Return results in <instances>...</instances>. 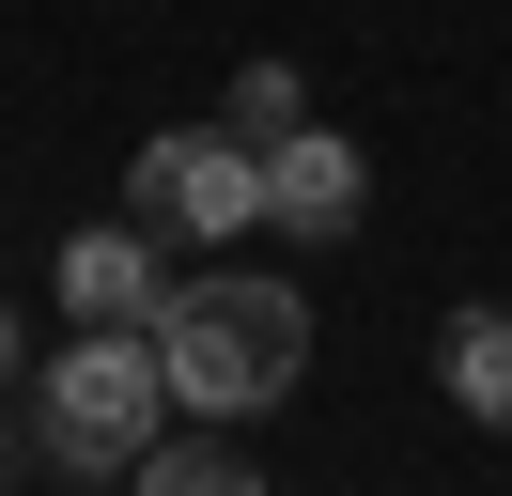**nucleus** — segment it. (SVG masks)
<instances>
[{"label": "nucleus", "mask_w": 512, "mask_h": 496, "mask_svg": "<svg viewBox=\"0 0 512 496\" xmlns=\"http://www.w3.org/2000/svg\"><path fill=\"white\" fill-rule=\"evenodd\" d=\"M280 124H311V78L295 62H249L233 78V140H280Z\"/></svg>", "instance_id": "8"}, {"label": "nucleus", "mask_w": 512, "mask_h": 496, "mask_svg": "<svg viewBox=\"0 0 512 496\" xmlns=\"http://www.w3.org/2000/svg\"><path fill=\"white\" fill-rule=\"evenodd\" d=\"M171 233H140V217H94V233H63V264H47V279H63V326H156V310H171Z\"/></svg>", "instance_id": "5"}, {"label": "nucleus", "mask_w": 512, "mask_h": 496, "mask_svg": "<svg viewBox=\"0 0 512 496\" xmlns=\"http://www.w3.org/2000/svg\"><path fill=\"white\" fill-rule=\"evenodd\" d=\"M125 481H156V496H233V481H249V450H233V419H202V434L156 419V450H140Z\"/></svg>", "instance_id": "7"}, {"label": "nucleus", "mask_w": 512, "mask_h": 496, "mask_svg": "<svg viewBox=\"0 0 512 496\" xmlns=\"http://www.w3.org/2000/svg\"><path fill=\"white\" fill-rule=\"evenodd\" d=\"M435 372H450V403H466L481 434H512V295H497V310H466V326L435 341Z\"/></svg>", "instance_id": "6"}, {"label": "nucleus", "mask_w": 512, "mask_h": 496, "mask_svg": "<svg viewBox=\"0 0 512 496\" xmlns=\"http://www.w3.org/2000/svg\"><path fill=\"white\" fill-rule=\"evenodd\" d=\"M0 388H16V310H0Z\"/></svg>", "instance_id": "9"}, {"label": "nucleus", "mask_w": 512, "mask_h": 496, "mask_svg": "<svg viewBox=\"0 0 512 496\" xmlns=\"http://www.w3.org/2000/svg\"><path fill=\"white\" fill-rule=\"evenodd\" d=\"M264 217H280L295 248H342L357 217H373V171H357V140H326V124H280V140H264Z\"/></svg>", "instance_id": "4"}, {"label": "nucleus", "mask_w": 512, "mask_h": 496, "mask_svg": "<svg viewBox=\"0 0 512 496\" xmlns=\"http://www.w3.org/2000/svg\"><path fill=\"white\" fill-rule=\"evenodd\" d=\"M125 217L171 248H233L264 233V140H233V124H171V140L125 155Z\"/></svg>", "instance_id": "3"}, {"label": "nucleus", "mask_w": 512, "mask_h": 496, "mask_svg": "<svg viewBox=\"0 0 512 496\" xmlns=\"http://www.w3.org/2000/svg\"><path fill=\"white\" fill-rule=\"evenodd\" d=\"M32 419H47V465L78 481H125L171 419V372H156V326H78L63 357L32 372Z\"/></svg>", "instance_id": "2"}, {"label": "nucleus", "mask_w": 512, "mask_h": 496, "mask_svg": "<svg viewBox=\"0 0 512 496\" xmlns=\"http://www.w3.org/2000/svg\"><path fill=\"white\" fill-rule=\"evenodd\" d=\"M156 372H171V419H280L295 372H311V310H295V279H171Z\"/></svg>", "instance_id": "1"}]
</instances>
